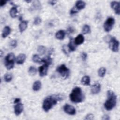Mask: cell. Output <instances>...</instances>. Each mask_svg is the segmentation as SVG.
I'll return each mask as SVG.
<instances>
[{
    "label": "cell",
    "mask_w": 120,
    "mask_h": 120,
    "mask_svg": "<svg viewBox=\"0 0 120 120\" xmlns=\"http://www.w3.org/2000/svg\"><path fill=\"white\" fill-rule=\"evenodd\" d=\"M62 99V97L60 95H52L46 98L43 101L42 107L44 111L48 112L54 105L57 104L58 101Z\"/></svg>",
    "instance_id": "obj_1"
},
{
    "label": "cell",
    "mask_w": 120,
    "mask_h": 120,
    "mask_svg": "<svg viewBox=\"0 0 120 120\" xmlns=\"http://www.w3.org/2000/svg\"><path fill=\"white\" fill-rule=\"evenodd\" d=\"M107 99L104 103V107L107 111L112 110L117 103V96L111 90H109L107 93Z\"/></svg>",
    "instance_id": "obj_2"
},
{
    "label": "cell",
    "mask_w": 120,
    "mask_h": 120,
    "mask_svg": "<svg viewBox=\"0 0 120 120\" xmlns=\"http://www.w3.org/2000/svg\"><path fill=\"white\" fill-rule=\"evenodd\" d=\"M69 98L72 102L78 103L83 101L84 97L81 89L79 87H75L72 90L69 95Z\"/></svg>",
    "instance_id": "obj_3"
},
{
    "label": "cell",
    "mask_w": 120,
    "mask_h": 120,
    "mask_svg": "<svg viewBox=\"0 0 120 120\" xmlns=\"http://www.w3.org/2000/svg\"><path fill=\"white\" fill-rule=\"evenodd\" d=\"M15 60V55L13 53H8L5 59V65L6 68L10 70L13 68Z\"/></svg>",
    "instance_id": "obj_4"
},
{
    "label": "cell",
    "mask_w": 120,
    "mask_h": 120,
    "mask_svg": "<svg viewBox=\"0 0 120 120\" xmlns=\"http://www.w3.org/2000/svg\"><path fill=\"white\" fill-rule=\"evenodd\" d=\"M56 71L64 78H67L69 75V70L64 64H62L57 67Z\"/></svg>",
    "instance_id": "obj_5"
},
{
    "label": "cell",
    "mask_w": 120,
    "mask_h": 120,
    "mask_svg": "<svg viewBox=\"0 0 120 120\" xmlns=\"http://www.w3.org/2000/svg\"><path fill=\"white\" fill-rule=\"evenodd\" d=\"M115 23L114 19L113 17H108L105 22L104 24V28L106 32L110 31L113 28Z\"/></svg>",
    "instance_id": "obj_6"
},
{
    "label": "cell",
    "mask_w": 120,
    "mask_h": 120,
    "mask_svg": "<svg viewBox=\"0 0 120 120\" xmlns=\"http://www.w3.org/2000/svg\"><path fill=\"white\" fill-rule=\"evenodd\" d=\"M109 47L114 52L119 51V42L114 37H111L109 41Z\"/></svg>",
    "instance_id": "obj_7"
},
{
    "label": "cell",
    "mask_w": 120,
    "mask_h": 120,
    "mask_svg": "<svg viewBox=\"0 0 120 120\" xmlns=\"http://www.w3.org/2000/svg\"><path fill=\"white\" fill-rule=\"evenodd\" d=\"M63 110L66 113L71 115H74L76 113L75 108L69 104L65 105L63 107Z\"/></svg>",
    "instance_id": "obj_8"
},
{
    "label": "cell",
    "mask_w": 120,
    "mask_h": 120,
    "mask_svg": "<svg viewBox=\"0 0 120 120\" xmlns=\"http://www.w3.org/2000/svg\"><path fill=\"white\" fill-rule=\"evenodd\" d=\"M111 7L114 10L115 13L117 15L120 14V3L117 1H113L111 3Z\"/></svg>",
    "instance_id": "obj_9"
},
{
    "label": "cell",
    "mask_w": 120,
    "mask_h": 120,
    "mask_svg": "<svg viewBox=\"0 0 120 120\" xmlns=\"http://www.w3.org/2000/svg\"><path fill=\"white\" fill-rule=\"evenodd\" d=\"M23 105L22 103H17L14 107V112L16 115H20L23 111Z\"/></svg>",
    "instance_id": "obj_10"
},
{
    "label": "cell",
    "mask_w": 120,
    "mask_h": 120,
    "mask_svg": "<svg viewBox=\"0 0 120 120\" xmlns=\"http://www.w3.org/2000/svg\"><path fill=\"white\" fill-rule=\"evenodd\" d=\"M48 66L44 64V65H42L39 68V75L41 77H43L47 75V70H48Z\"/></svg>",
    "instance_id": "obj_11"
},
{
    "label": "cell",
    "mask_w": 120,
    "mask_h": 120,
    "mask_svg": "<svg viewBox=\"0 0 120 120\" xmlns=\"http://www.w3.org/2000/svg\"><path fill=\"white\" fill-rule=\"evenodd\" d=\"M101 90V86L99 83H96L93 85L91 89V92L93 94H98Z\"/></svg>",
    "instance_id": "obj_12"
},
{
    "label": "cell",
    "mask_w": 120,
    "mask_h": 120,
    "mask_svg": "<svg viewBox=\"0 0 120 120\" xmlns=\"http://www.w3.org/2000/svg\"><path fill=\"white\" fill-rule=\"evenodd\" d=\"M84 41V38L82 34H79L75 39L74 42L75 45H79L83 43Z\"/></svg>",
    "instance_id": "obj_13"
},
{
    "label": "cell",
    "mask_w": 120,
    "mask_h": 120,
    "mask_svg": "<svg viewBox=\"0 0 120 120\" xmlns=\"http://www.w3.org/2000/svg\"><path fill=\"white\" fill-rule=\"evenodd\" d=\"M26 59V55L23 53L19 54L16 59V62L18 64H22Z\"/></svg>",
    "instance_id": "obj_14"
},
{
    "label": "cell",
    "mask_w": 120,
    "mask_h": 120,
    "mask_svg": "<svg viewBox=\"0 0 120 120\" xmlns=\"http://www.w3.org/2000/svg\"><path fill=\"white\" fill-rule=\"evenodd\" d=\"M86 5V3L82 0H78L75 3V8L76 9L78 10H81L83 9Z\"/></svg>",
    "instance_id": "obj_15"
},
{
    "label": "cell",
    "mask_w": 120,
    "mask_h": 120,
    "mask_svg": "<svg viewBox=\"0 0 120 120\" xmlns=\"http://www.w3.org/2000/svg\"><path fill=\"white\" fill-rule=\"evenodd\" d=\"M28 26V22L26 21H22L19 25V30L21 33L23 32L27 28Z\"/></svg>",
    "instance_id": "obj_16"
},
{
    "label": "cell",
    "mask_w": 120,
    "mask_h": 120,
    "mask_svg": "<svg viewBox=\"0 0 120 120\" xmlns=\"http://www.w3.org/2000/svg\"><path fill=\"white\" fill-rule=\"evenodd\" d=\"M65 36V32L63 30H60L56 32L55 37L59 40H62L64 38Z\"/></svg>",
    "instance_id": "obj_17"
},
{
    "label": "cell",
    "mask_w": 120,
    "mask_h": 120,
    "mask_svg": "<svg viewBox=\"0 0 120 120\" xmlns=\"http://www.w3.org/2000/svg\"><path fill=\"white\" fill-rule=\"evenodd\" d=\"M11 32V29L9 26H5L2 31V37L3 38H6L8 36Z\"/></svg>",
    "instance_id": "obj_18"
},
{
    "label": "cell",
    "mask_w": 120,
    "mask_h": 120,
    "mask_svg": "<svg viewBox=\"0 0 120 120\" xmlns=\"http://www.w3.org/2000/svg\"><path fill=\"white\" fill-rule=\"evenodd\" d=\"M41 88V82L40 81H35L32 86V89L34 91H38Z\"/></svg>",
    "instance_id": "obj_19"
},
{
    "label": "cell",
    "mask_w": 120,
    "mask_h": 120,
    "mask_svg": "<svg viewBox=\"0 0 120 120\" xmlns=\"http://www.w3.org/2000/svg\"><path fill=\"white\" fill-rule=\"evenodd\" d=\"M90 77L88 75L84 76L81 79V83L84 85H90Z\"/></svg>",
    "instance_id": "obj_20"
},
{
    "label": "cell",
    "mask_w": 120,
    "mask_h": 120,
    "mask_svg": "<svg viewBox=\"0 0 120 120\" xmlns=\"http://www.w3.org/2000/svg\"><path fill=\"white\" fill-rule=\"evenodd\" d=\"M75 45V44L74 41H73L72 38L69 41V43L68 44V47L70 51H74L75 50L76 45Z\"/></svg>",
    "instance_id": "obj_21"
},
{
    "label": "cell",
    "mask_w": 120,
    "mask_h": 120,
    "mask_svg": "<svg viewBox=\"0 0 120 120\" xmlns=\"http://www.w3.org/2000/svg\"><path fill=\"white\" fill-rule=\"evenodd\" d=\"M17 13H18V11H17V8L16 7H12L9 11L10 15L11 17H12V18H15L17 15Z\"/></svg>",
    "instance_id": "obj_22"
},
{
    "label": "cell",
    "mask_w": 120,
    "mask_h": 120,
    "mask_svg": "<svg viewBox=\"0 0 120 120\" xmlns=\"http://www.w3.org/2000/svg\"><path fill=\"white\" fill-rule=\"evenodd\" d=\"M42 62H44L45 64L49 66L51 64L52 62V59L50 56H47L46 58L42 59Z\"/></svg>",
    "instance_id": "obj_23"
},
{
    "label": "cell",
    "mask_w": 120,
    "mask_h": 120,
    "mask_svg": "<svg viewBox=\"0 0 120 120\" xmlns=\"http://www.w3.org/2000/svg\"><path fill=\"white\" fill-rule=\"evenodd\" d=\"M105 73L106 69L104 67L100 68L98 70V75L100 77H103L105 76Z\"/></svg>",
    "instance_id": "obj_24"
},
{
    "label": "cell",
    "mask_w": 120,
    "mask_h": 120,
    "mask_svg": "<svg viewBox=\"0 0 120 120\" xmlns=\"http://www.w3.org/2000/svg\"><path fill=\"white\" fill-rule=\"evenodd\" d=\"M37 72V70L36 68L33 66L30 67L28 70V73L29 75H35L36 74Z\"/></svg>",
    "instance_id": "obj_25"
},
{
    "label": "cell",
    "mask_w": 120,
    "mask_h": 120,
    "mask_svg": "<svg viewBox=\"0 0 120 120\" xmlns=\"http://www.w3.org/2000/svg\"><path fill=\"white\" fill-rule=\"evenodd\" d=\"M82 32L84 34H88L90 32V26L88 25L85 24L83 26L82 30Z\"/></svg>",
    "instance_id": "obj_26"
},
{
    "label": "cell",
    "mask_w": 120,
    "mask_h": 120,
    "mask_svg": "<svg viewBox=\"0 0 120 120\" xmlns=\"http://www.w3.org/2000/svg\"><path fill=\"white\" fill-rule=\"evenodd\" d=\"M32 60L35 63H41L42 62V59H41L39 56L37 54H34L32 56Z\"/></svg>",
    "instance_id": "obj_27"
},
{
    "label": "cell",
    "mask_w": 120,
    "mask_h": 120,
    "mask_svg": "<svg viewBox=\"0 0 120 120\" xmlns=\"http://www.w3.org/2000/svg\"><path fill=\"white\" fill-rule=\"evenodd\" d=\"M46 48L42 45L39 46L38 48V52L41 55L44 54L46 51Z\"/></svg>",
    "instance_id": "obj_28"
},
{
    "label": "cell",
    "mask_w": 120,
    "mask_h": 120,
    "mask_svg": "<svg viewBox=\"0 0 120 120\" xmlns=\"http://www.w3.org/2000/svg\"><path fill=\"white\" fill-rule=\"evenodd\" d=\"M12 79V75L10 74H6L4 75V80L6 82H9Z\"/></svg>",
    "instance_id": "obj_29"
},
{
    "label": "cell",
    "mask_w": 120,
    "mask_h": 120,
    "mask_svg": "<svg viewBox=\"0 0 120 120\" xmlns=\"http://www.w3.org/2000/svg\"><path fill=\"white\" fill-rule=\"evenodd\" d=\"M33 6L34 8L36 9H40L41 8V5L40 2L38 0L34 1L33 3Z\"/></svg>",
    "instance_id": "obj_30"
},
{
    "label": "cell",
    "mask_w": 120,
    "mask_h": 120,
    "mask_svg": "<svg viewBox=\"0 0 120 120\" xmlns=\"http://www.w3.org/2000/svg\"><path fill=\"white\" fill-rule=\"evenodd\" d=\"M41 19L40 17H37L35 18L33 23L35 25H38L39 24H40L41 22Z\"/></svg>",
    "instance_id": "obj_31"
},
{
    "label": "cell",
    "mask_w": 120,
    "mask_h": 120,
    "mask_svg": "<svg viewBox=\"0 0 120 120\" xmlns=\"http://www.w3.org/2000/svg\"><path fill=\"white\" fill-rule=\"evenodd\" d=\"M9 45L12 47H15L17 45V41L15 40H13L10 42Z\"/></svg>",
    "instance_id": "obj_32"
},
{
    "label": "cell",
    "mask_w": 120,
    "mask_h": 120,
    "mask_svg": "<svg viewBox=\"0 0 120 120\" xmlns=\"http://www.w3.org/2000/svg\"><path fill=\"white\" fill-rule=\"evenodd\" d=\"M94 118V115L91 113L90 114H87L85 118H84V120H92Z\"/></svg>",
    "instance_id": "obj_33"
},
{
    "label": "cell",
    "mask_w": 120,
    "mask_h": 120,
    "mask_svg": "<svg viewBox=\"0 0 120 120\" xmlns=\"http://www.w3.org/2000/svg\"><path fill=\"white\" fill-rule=\"evenodd\" d=\"M78 12V10L76 9V8L75 7H73L70 10V14L71 15H73V14H76V13Z\"/></svg>",
    "instance_id": "obj_34"
},
{
    "label": "cell",
    "mask_w": 120,
    "mask_h": 120,
    "mask_svg": "<svg viewBox=\"0 0 120 120\" xmlns=\"http://www.w3.org/2000/svg\"><path fill=\"white\" fill-rule=\"evenodd\" d=\"M81 57H82V59L83 60H85L87 59V54L86 53L84 52H83L82 53V54H81Z\"/></svg>",
    "instance_id": "obj_35"
},
{
    "label": "cell",
    "mask_w": 120,
    "mask_h": 120,
    "mask_svg": "<svg viewBox=\"0 0 120 120\" xmlns=\"http://www.w3.org/2000/svg\"><path fill=\"white\" fill-rule=\"evenodd\" d=\"M7 3V1H5V0H0V7H2L3 6H4V5L6 4V3Z\"/></svg>",
    "instance_id": "obj_36"
},
{
    "label": "cell",
    "mask_w": 120,
    "mask_h": 120,
    "mask_svg": "<svg viewBox=\"0 0 120 120\" xmlns=\"http://www.w3.org/2000/svg\"><path fill=\"white\" fill-rule=\"evenodd\" d=\"M102 119L103 120H109V119H110V118H109V117L108 115H105L103 116Z\"/></svg>",
    "instance_id": "obj_37"
},
{
    "label": "cell",
    "mask_w": 120,
    "mask_h": 120,
    "mask_svg": "<svg viewBox=\"0 0 120 120\" xmlns=\"http://www.w3.org/2000/svg\"><path fill=\"white\" fill-rule=\"evenodd\" d=\"M21 99L20 98H15V101H14V103H15V104H17L20 101Z\"/></svg>",
    "instance_id": "obj_38"
},
{
    "label": "cell",
    "mask_w": 120,
    "mask_h": 120,
    "mask_svg": "<svg viewBox=\"0 0 120 120\" xmlns=\"http://www.w3.org/2000/svg\"><path fill=\"white\" fill-rule=\"evenodd\" d=\"M48 2L50 4H51V5H54V4H55V3L56 2V1H52V0H51V1H48Z\"/></svg>",
    "instance_id": "obj_39"
}]
</instances>
